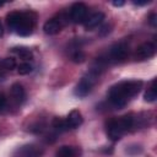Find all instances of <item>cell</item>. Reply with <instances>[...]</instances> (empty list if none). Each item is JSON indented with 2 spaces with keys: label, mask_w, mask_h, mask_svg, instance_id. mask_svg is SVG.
Returning <instances> with one entry per match:
<instances>
[{
  "label": "cell",
  "mask_w": 157,
  "mask_h": 157,
  "mask_svg": "<svg viewBox=\"0 0 157 157\" xmlns=\"http://www.w3.org/2000/svg\"><path fill=\"white\" fill-rule=\"evenodd\" d=\"M142 88V81L140 80H129L121 81L113 85L107 94L108 102L114 108H123L126 105L130 98L135 97Z\"/></svg>",
  "instance_id": "obj_1"
},
{
  "label": "cell",
  "mask_w": 157,
  "mask_h": 157,
  "mask_svg": "<svg viewBox=\"0 0 157 157\" xmlns=\"http://www.w3.org/2000/svg\"><path fill=\"white\" fill-rule=\"evenodd\" d=\"M36 21L37 15L32 11H12L6 16V23L10 31L22 37L32 34Z\"/></svg>",
  "instance_id": "obj_2"
},
{
  "label": "cell",
  "mask_w": 157,
  "mask_h": 157,
  "mask_svg": "<svg viewBox=\"0 0 157 157\" xmlns=\"http://www.w3.org/2000/svg\"><path fill=\"white\" fill-rule=\"evenodd\" d=\"M135 126V117L126 114L120 118H113L107 123V135L112 141H118L121 136Z\"/></svg>",
  "instance_id": "obj_3"
},
{
  "label": "cell",
  "mask_w": 157,
  "mask_h": 157,
  "mask_svg": "<svg viewBox=\"0 0 157 157\" xmlns=\"http://www.w3.org/2000/svg\"><path fill=\"white\" fill-rule=\"evenodd\" d=\"M97 80H98V75H96L92 71L87 72L80 80V82L76 85V87H75V94L77 97H80V98H83V97L88 96L91 93V91L93 90L94 85L97 83Z\"/></svg>",
  "instance_id": "obj_4"
},
{
  "label": "cell",
  "mask_w": 157,
  "mask_h": 157,
  "mask_svg": "<svg viewBox=\"0 0 157 157\" xmlns=\"http://www.w3.org/2000/svg\"><path fill=\"white\" fill-rule=\"evenodd\" d=\"M129 55V45L126 42H119L113 44L108 53L105 54V58L108 63H121L124 61Z\"/></svg>",
  "instance_id": "obj_5"
},
{
  "label": "cell",
  "mask_w": 157,
  "mask_h": 157,
  "mask_svg": "<svg viewBox=\"0 0 157 157\" xmlns=\"http://www.w3.org/2000/svg\"><path fill=\"white\" fill-rule=\"evenodd\" d=\"M43 152V147L36 144H26L15 151L13 157H42Z\"/></svg>",
  "instance_id": "obj_6"
},
{
  "label": "cell",
  "mask_w": 157,
  "mask_h": 157,
  "mask_svg": "<svg viewBox=\"0 0 157 157\" xmlns=\"http://www.w3.org/2000/svg\"><path fill=\"white\" fill-rule=\"evenodd\" d=\"M87 6L83 2H75L70 7V20L74 23H83L87 18Z\"/></svg>",
  "instance_id": "obj_7"
},
{
  "label": "cell",
  "mask_w": 157,
  "mask_h": 157,
  "mask_svg": "<svg viewBox=\"0 0 157 157\" xmlns=\"http://www.w3.org/2000/svg\"><path fill=\"white\" fill-rule=\"evenodd\" d=\"M156 53V47L151 42H145L140 44L135 50V59L136 60H146L153 56Z\"/></svg>",
  "instance_id": "obj_8"
},
{
  "label": "cell",
  "mask_w": 157,
  "mask_h": 157,
  "mask_svg": "<svg viewBox=\"0 0 157 157\" xmlns=\"http://www.w3.org/2000/svg\"><path fill=\"white\" fill-rule=\"evenodd\" d=\"M63 28V25L59 22L58 18H50L48 20L44 25H43V31L45 34L48 36H54V34H58Z\"/></svg>",
  "instance_id": "obj_9"
},
{
  "label": "cell",
  "mask_w": 157,
  "mask_h": 157,
  "mask_svg": "<svg viewBox=\"0 0 157 157\" xmlns=\"http://www.w3.org/2000/svg\"><path fill=\"white\" fill-rule=\"evenodd\" d=\"M66 123L69 125L70 129H77L78 126H81V124L83 123V118H82V114L80 110L77 109H74L69 113V115L66 117Z\"/></svg>",
  "instance_id": "obj_10"
},
{
  "label": "cell",
  "mask_w": 157,
  "mask_h": 157,
  "mask_svg": "<svg viewBox=\"0 0 157 157\" xmlns=\"http://www.w3.org/2000/svg\"><path fill=\"white\" fill-rule=\"evenodd\" d=\"M103 20H104V13L103 12H94L88 18H86V21L83 22L85 28L87 31H92L93 28L98 27L103 22Z\"/></svg>",
  "instance_id": "obj_11"
},
{
  "label": "cell",
  "mask_w": 157,
  "mask_h": 157,
  "mask_svg": "<svg viewBox=\"0 0 157 157\" xmlns=\"http://www.w3.org/2000/svg\"><path fill=\"white\" fill-rule=\"evenodd\" d=\"M10 92H11V97L13 98V101H15L16 103L21 104V103L25 102V99H26V91H25V88H23V86H22L21 83L15 82V83L11 86Z\"/></svg>",
  "instance_id": "obj_12"
},
{
  "label": "cell",
  "mask_w": 157,
  "mask_h": 157,
  "mask_svg": "<svg viewBox=\"0 0 157 157\" xmlns=\"http://www.w3.org/2000/svg\"><path fill=\"white\" fill-rule=\"evenodd\" d=\"M70 58H71V60L74 63L80 64V63H83L85 61L86 55H85L83 50L81 49V47L78 44H75L74 43V45L70 48Z\"/></svg>",
  "instance_id": "obj_13"
},
{
  "label": "cell",
  "mask_w": 157,
  "mask_h": 157,
  "mask_svg": "<svg viewBox=\"0 0 157 157\" xmlns=\"http://www.w3.org/2000/svg\"><path fill=\"white\" fill-rule=\"evenodd\" d=\"M11 52L15 53L17 56H20V58H21L22 60H25V61H28V60L33 59V53H32V50L28 49V48H26V47H15V48L11 49Z\"/></svg>",
  "instance_id": "obj_14"
},
{
  "label": "cell",
  "mask_w": 157,
  "mask_h": 157,
  "mask_svg": "<svg viewBox=\"0 0 157 157\" xmlns=\"http://www.w3.org/2000/svg\"><path fill=\"white\" fill-rule=\"evenodd\" d=\"M52 126H53V129H54L56 132H64V131H67V130L70 129L69 125H67V123H66V120H65V119H61V118H59V117H55V118L53 119Z\"/></svg>",
  "instance_id": "obj_15"
},
{
  "label": "cell",
  "mask_w": 157,
  "mask_h": 157,
  "mask_svg": "<svg viewBox=\"0 0 157 157\" xmlns=\"http://www.w3.org/2000/svg\"><path fill=\"white\" fill-rule=\"evenodd\" d=\"M157 98V90H156V80L151 82V86L147 88V91L144 94V99L146 102H155Z\"/></svg>",
  "instance_id": "obj_16"
},
{
  "label": "cell",
  "mask_w": 157,
  "mask_h": 157,
  "mask_svg": "<svg viewBox=\"0 0 157 157\" xmlns=\"http://www.w3.org/2000/svg\"><path fill=\"white\" fill-rule=\"evenodd\" d=\"M75 156H76L75 148L71 146H61L55 155V157H75Z\"/></svg>",
  "instance_id": "obj_17"
},
{
  "label": "cell",
  "mask_w": 157,
  "mask_h": 157,
  "mask_svg": "<svg viewBox=\"0 0 157 157\" xmlns=\"http://www.w3.org/2000/svg\"><path fill=\"white\" fill-rule=\"evenodd\" d=\"M32 70H33V65L29 61H23L20 65H17V72L20 75H28L29 72H32Z\"/></svg>",
  "instance_id": "obj_18"
},
{
  "label": "cell",
  "mask_w": 157,
  "mask_h": 157,
  "mask_svg": "<svg viewBox=\"0 0 157 157\" xmlns=\"http://www.w3.org/2000/svg\"><path fill=\"white\" fill-rule=\"evenodd\" d=\"M2 65H4L6 71H12L13 69L17 67V63H16V60L13 58H5V59H2Z\"/></svg>",
  "instance_id": "obj_19"
},
{
  "label": "cell",
  "mask_w": 157,
  "mask_h": 157,
  "mask_svg": "<svg viewBox=\"0 0 157 157\" xmlns=\"http://www.w3.org/2000/svg\"><path fill=\"white\" fill-rule=\"evenodd\" d=\"M6 103H7V99H6L5 94L0 92V112L5 109V107H6Z\"/></svg>",
  "instance_id": "obj_20"
},
{
  "label": "cell",
  "mask_w": 157,
  "mask_h": 157,
  "mask_svg": "<svg viewBox=\"0 0 157 157\" xmlns=\"http://www.w3.org/2000/svg\"><path fill=\"white\" fill-rule=\"evenodd\" d=\"M148 22H150V25H151L152 27H156V26H157V15H156L155 12L150 15V17H148Z\"/></svg>",
  "instance_id": "obj_21"
},
{
  "label": "cell",
  "mask_w": 157,
  "mask_h": 157,
  "mask_svg": "<svg viewBox=\"0 0 157 157\" xmlns=\"http://www.w3.org/2000/svg\"><path fill=\"white\" fill-rule=\"evenodd\" d=\"M109 32H110V25H104V26L101 28L99 34H101V36H105V34L109 33Z\"/></svg>",
  "instance_id": "obj_22"
},
{
  "label": "cell",
  "mask_w": 157,
  "mask_h": 157,
  "mask_svg": "<svg viewBox=\"0 0 157 157\" xmlns=\"http://www.w3.org/2000/svg\"><path fill=\"white\" fill-rule=\"evenodd\" d=\"M6 70H5V67H4V65H2V60H0V78H4L5 77V75H6Z\"/></svg>",
  "instance_id": "obj_23"
},
{
  "label": "cell",
  "mask_w": 157,
  "mask_h": 157,
  "mask_svg": "<svg viewBox=\"0 0 157 157\" xmlns=\"http://www.w3.org/2000/svg\"><path fill=\"white\" fill-rule=\"evenodd\" d=\"M151 1L150 0H145V1H132V4H135V5H139V6H142V5H147V4H150Z\"/></svg>",
  "instance_id": "obj_24"
},
{
  "label": "cell",
  "mask_w": 157,
  "mask_h": 157,
  "mask_svg": "<svg viewBox=\"0 0 157 157\" xmlns=\"http://www.w3.org/2000/svg\"><path fill=\"white\" fill-rule=\"evenodd\" d=\"M114 6H123L124 4H125V1H123V0H120V1H113L112 2Z\"/></svg>",
  "instance_id": "obj_25"
},
{
  "label": "cell",
  "mask_w": 157,
  "mask_h": 157,
  "mask_svg": "<svg viewBox=\"0 0 157 157\" xmlns=\"http://www.w3.org/2000/svg\"><path fill=\"white\" fill-rule=\"evenodd\" d=\"M2 33H4V27H2V23H1V21H0V37L2 36Z\"/></svg>",
  "instance_id": "obj_26"
},
{
  "label": "cell",
  "mask_w": 157,
  "mask_h": 157,
  "mask_svg": "<svg viewBox=\"0 0 157 157\" xmlns=\"http://www.w3.org/2000/svg\"><path fill=\"white\" fill-rule=\"evenodd\" d=\"M2 5H4V2H1V1H0V7H1Z\"/></svg>",
  "instance_id": "obj_27"
}]
</instances>
